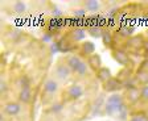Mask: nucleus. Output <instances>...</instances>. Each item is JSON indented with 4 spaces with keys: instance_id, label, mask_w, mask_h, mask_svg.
Wrapping results in <instances>:
<instances>
[{
    "instance_id": "obj_1",
    "label": "nucleus",
    "mask_w": 148,
    "mask_h": 121,
    "mask_svg": "<svg viewBox=\"0 0 148 121\" xmlns=\"http://www.w3.org/2000/svg\"><path fill=\"white\" fill-rule=\"evenodd\" d=\"M56 74L58 75V78L61 79H68L69 75H70V67L66 65H58L57 68H56Z\"/></svg>"
},
{
    "instance_id": "obj_2",
    "label": "nucleus",
    "mask_w": 148,
    "mask_h": 121,
    "mask_svg": "<svg viewBox=\"0 0 148 121\" xmlns=\"http://www.w3.org/2000/svg\"><path fill=\"white\" fill-rule=\"evenodd\" d=\"M20 109H21V107L18 105L17 103H9V104H7V105L4 107V112L9 116L17 115L18 112H20Z\"/></svg>"
},
{
    "instance_id": "obj_3",
    "label": "nucleus",
    "mask_w": 148,
    "mask_h": 121,
    "mask_svg": "<svg viewBox=\"0 0 148 121\" xmlns=\"http://www.w3.org/2000/svg\"><path fill=\"white\" fill-rule=\"evenodd\" d=\"M57 90H58V84L54 79H48L44 84V91L48 93H54Z\"/></svg>"
},
{
    "instance_id": "obj_4",
    "label": "nucleus",
    "mask_w": 148,
    "mask_h": 121,
    "mask_svg": "<svg viewBox=\"0 0 148 121\" xmlns=\"http://www.w3.org/2000/svg\"><path fill=\"white\" fill-rule=\"evenodd\" d=\"M122 87V83H120L118 79H114V78H111L110 80L106 82V86H105V90L106 91H116Z\"/></svg>"
},
{
    "instance_id": "obj_5",
    "label": "nucleus",
    "mask_w": 148,
    "mask_h": 121,
    "mask_svg": "<svg viewBox=\"0 0 148 121\" xmlns=\"http://www.w3.org/2000/svg\"><path fill=\"white\" fill-rule=\"evenodd\" d=\"M69 95L73 99H78V97H81L83 95V88L81 87L79 84H74V86H71L69 88Z\"/></svg>"
},
{
    "instance_id": "obj_6",
    "label": "nucleus",
    "mask_w": 148,
    "mask_h": 121,
    "mask_svg": "<svg viewBox=\"0 0 148 121\" xmlns=\"http://www.w3.org/2000/svg\"><path fill=\"white\" fill-rule=\"evenodd\" d=\"M115 59L123 66H126L127 63H128V55H127L124 51H116V53H115Z\"/></svg>"
},
{
    "instance_id": "obj_7",
    "label": "nucleus",
    "mask_w": 148,
    "mask_h": 121,
    "mask_svg": "<svg viewBox=\"0 0 148 121\" xmlns=\"http://www.w3.org/2000/svg\"><path fill=\"white\" fill-rule=\"evenodd\" d=\"M31 97H32L31 88H23L21 92H20V100L23 103H29L31 101Z\"/></svg>"
},
{
    "instance_id": "obj_8",
    "label": "nucleus",
    "mask_w": 148,
    "mask_h": 121,
    "mask_svg": "<svg viewBox=\"0 0 148 121\" xmlns=\"http://www.w3.org/2000/svg\"><path fill=\"white\" fill-rule=\"evenodd\" d=\"M82 62L78 57H70V58L68 59V66L70 67V70H73V71H75L78 68V66H79V63Z\"/></svg>"
},
{
    "instance_id": "obj_9",
    "label": "nucleus",
    "mask_w": 148,
    "mask_h": 121,
    "mask_svg": "<svg viewBox=\"0 0 148 121\" xmlns=\"http://www.w3.org/2000/svg\"><path fill=\"white\" fill-rule=\"evenodd\" d=\"M107 103L108 104H112V105L118 107V108H120L122 105V96L120 95H112V96H110L107 99Z\"/></svg>"
},
{
    "instance_id": "obj_10",
    "label": "nucleus",
    "mask_w": 148,
    "mask_h": 121,
    "mask_svg": "<svg viewBox=\"0 0 148 121\" xmlns=\"http://www.w3.org/2000/svg\"><path fill=\"white\" fill-rule=\"evenodd\" d=\"M98 78L101 79L102 82H107V80H110V79H111V76H110V71H108L107 68H105V67L99 68V71H98Z\"/></svg>"
},
{
    "instance_id": "obj_11",
    "label": "nucleus",
    "mask_w": 148,
    "mask_h": 121,
    "mask_svg": "<svg viewBox=\"0 0 148 121\" xmlns=\"http://www.w3.org/2000/svg\"><path fill=\"white\" fill-rule=\"evenodd\" d=\"M85 7H86V9L95 12V11L99 9V3H98V1H95V0H90V1H86Z\"/></svg>"
},
{
    "instance_id": "obj_12",
    "label": "nucleus",
    "mask_w": 148,
    "mask_h": 121,
    "mask_svg": "<svg viewBox=\"0 0 148 121\" xmlns=\"http://www.w3.org/2000/svg\"><path fill=\"white\" fill-rule=\"evenodd\" d=\"M89 63L94 68H99V66H101V58H99L98 55H92L91 58H90V61H89Z\"/></svg>"
},
{
    "instance_id": "obj_13",
    "label": "nucleus",
    "mask_w": 148,
    "mask_h": 121,
    "mask_svg": "<svg viewBox=\"0 0 148 121\" xmlns=\"http://www.w3.org/2000/svg\"><path fill=\"white\" fill-rule=\"evenodd\" d=\"M94 50H95V46H94L92 42H85V44H83V51L86 54L94 53Z\"/></svg>"
},
{
    "instance_id": "obj_14",
    "label": "nucleus",
    "mask_w": 148,
    "mask_h": 121,
    "mask_svg": "<svg viewBox=\"0 0 148 121\" xmlns=\"http://www.w3.org/2000/svg\"><path fill=\"white\" fill-rule=\"evenodd\" d=\"M128 96H130V100H131V101H136V100L139 99V90L135 87L131 88L128 92Z\"/></svg>"
},
{
    "instance_id": "obj_15",
    "label": "nucleus",
    "mask_w": 148,
    "mask_h": 121,
    "mask_svg": "<svg viewBox=\"0 0 148 121\" xmlns=\"http://www.w3.org/2000/svg\"><path fill=\"white\" fill-rule=\"evenodd\" d=\"M13 9H15L16 13H23L25 11V4L21 3V1H16L13 4Z\"/></svg>"
},
{
    "instance_id": "obj_16",
    "label": "nucleus",
    "mask_w": 148,
    "mask_h": 121,
    "mask_svg": "<svg viewBox=\"0 0 148 121\" xmlns=\"http://www.w3.org/2000/svg\"><path fill=\"white\" fill-rule=\"evenodd\" d=\"M89 32H90V34L91 36H94V37H102V32H101V28L99 26H91V28L89 29Z\"/></svg>"
},
{
    "instance_id": "obj_17",
    "label": "nucleus",
    "mask_w": 148,
    "mask_h": 121,
    "mask_svg": "<svg viewBox=\"0 0 148 121\" xmlns=\"http://www.w3.org/2000/svg\"><path fill=\"white\" fill-rule=\"evenodd\" d=\"M138 80L143 84H147L148 83V72H139L138 74Z\"/></svg>"
},
{
    "instance_id": "obj_18",
    "label": "nucleus",
    "mask_w": 148,
    "mask_h": 121,
    "mask_svg": "<svg viewBox=\"0 0 148 121\" xmlns=\"http://www.w3.org/2000/svg\"><path fill=\"white\" fill-rule=\"evenodd\" d=\"M73 37L75 38V40H82V38L85 37V30H83V29H75V30L73 32Z\"/></svg>"
},
{
    "instance_id": "obj_19",
    "label": "nucleus",
    "mask_w": 148,
    "mask_h": 121,
    "mask_svg": "<svg viewBox=\"0 0 148 121\" xmlns=\"http://www.w3.org/2000/svg\"><path fill=\"white\" fill-rule=\"evenodd\" d=\"M75 72H77V74H79V75H85V74H86V63L81 62L79 66H78V68L75 70Z\"/></svg>"
},
{
    "instance_id": "obj_20",
    "label": "nucleus",
    "mask_w": 148,
    "mask_h": 121,
    "mask_svg": "<svg viewBox=\"0 0 148 121\" xmlns=\"http://www.w3.org/2000/svg\"><path fill=\"white\" fill-rule=\"evenodd\" d=\"M118 109H119V108H118V107H115V105H112V104H108V103L106 104V112H107L108 115H112V113H114L115 111H118Z\"/></svg>"
},
{
    "instance_id": "obj_21",
    "label": "nucleus",
    "mask_w": 148,
    "mask_h": 121,
    "mask_svg": "<svg viewBox=\"0 0 148 121\" xmlns=\"http://www.w3.org/2000/svg\"><path fill=\"white\" fill-rule=\"evenodd\" d=\"M74 16H75V17H79V19H83V17L86 16V11H85V9H77V11H74Z\"/></svg>"
},
{
    "instance_id": "obj_22",
    "label": "nucleus",
    "mask_w": 148,
    "mask_h": 121,
    "mask_svg": "<svg viewBox=\"0 0 148 121\" xmlns=\"http://www.w3.org/2000/svg\"><path fill=\"white\" fill-rule=\"evenodd\" d=\"M102 37H103V41H105V44L106 45H110L111 44V36H110V33H107V32H105V33L102 34Z\"/></svg>"
},
{
    "instance_id": "obj_23",
    "label": "nucleus",
    "mask_w": 148,
    "mask_h": 121,
    "mask_svg": "<svg viewBox=\"0 0 148 121\" xmlns=\"http://www.w3.org/2000/svg\"><path fill=\"white\" fill-rule=\"evenodd\" d=\"M132 30L134 29L132 28H120V34H122V36H130V34L132 33Z\"/></svg>"
},
{
    "instance_id": "obj_24",
    "label": "nucleus",
    "mask_w": 148,
    "mask_h": 121,
    "mask_svg": "<svg viewBox=\"0 0 148 121\" xmlns=\"http://www.w3.org/2000/svg\"><path fill=\"white\" fill-rule=\"evenodd\" d=\"M21 84H23V88H29V79L27 76H23L21 78Z\"/></svg>"
},
{
    "instance_id": "obj_25",
    "label": "nucleus",
    "mask_w": 148,
    "mask_h": 121,
    "mask_svg": "<svg viewBox=\"0 0 148 121\" xmlns=\"http://www.w3.org/2000/svg\"><path fill=\"white\" fill-rule=\"evenodd\" d=\"M140 95H142V97L144 100H148V86H145V87L143 88V91H142V93H140Z\"/></svg>"
},
{
    "instance_id": "obj_26",
    "label": "nucleus",
    "mask_w": 148,
    "mask_h": 121,
    "mask_svg": "<svg viewBox=\"0 0 148 121\" xmlns=\"http://www.w3.org/2000/svg\"><path fill=\"white\" fill-rule=\"evenodd\" d=\"M0 91H1V93H4L7 91V83L4 80H1V83H0Z\"/></svg>"
},
{
    "instance_id": "obj_27",
    "label": "nucleus",
    "mask_w": 148,
    "mask_h": 121,
    "mask_svg": "<svg viewBox=\"0 0 148 121\" xmlns=\"http://www.w3.org/2000/svg\"><path fill=\"white\" fill-rule=\"evenodd\" d=\"M136 42H139V44H140V42H142V38H140V37H135V38H132V40H131V44L135 45V46H139Z\"/></svg>"
},
{
    "instance_id": "obj_28",
    "label": "nucleus",
    "mask_w": 148,
    "mask_h": 121,
    "mask_svg": "<svg viewBox=\"0 0 148 121\" xmlns=\"http://www.w3.org/2000/svg\"><path fill=\"white\" fill-rule=\"evenodd\" d=\"M61 109H62V105H61V104H56V105L52 108V111H53V112H58V111H61Z\"/></svg>"
},
{
    "instance_id": "obj_29",
    "label": "nucleus",
    "mask_w": 148,
    "mask_h": 121,
    "mask_svg": "<svg viewBox=\"0 0 148 121\" xmlns=\"http://www.w3.org/2000/svg\"><path fill=\"white\" fill-rule=\"evenodd\" d=\"M136 121H147V117H144V116H139L138 118H135Z\"/></svg>"
},
{
    "instance_id": "obj_30",
    "label": "nucleus",
    "mask_w": 148,
    "mask_h": 121,
    "mask_svg": "<svg viewBox=\"0 0 148 121\" xmlns=\"http://www.w3.org/2000/svg\"><path fill=\"white\" fill-rule=\"evenodd\" d=\"M144 47H145V50L148 51V42H145V44H144Z\"/></svg>"
},
{
    "instance_id": "obj_31",
    "label": "nucleus",
    "mask_w": 148,
    "mask_h": 121,
    "mask_svg": "<svg viewBox=\"0 0 148 121\" xmlns=\"http://www.w3.org/2000/svg\"><path fill=\"white\" fill-rule=\"evenodd\" d=\"M132 121H136V120H132Z\"/></svg>"
}]
</instances>
